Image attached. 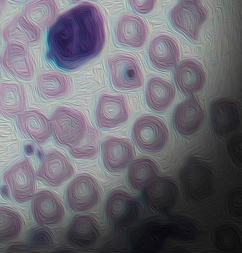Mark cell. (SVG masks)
<instances>
[{
	"label": "cell",
	"mask_w": 242,
	"mask_h": 253,
	"mask_svg": "<svg viewBox=\"0 0 242 253\" xmlns=\"http://www.w3.org/2000/svg\"><path fill=\"white\" fill-rule=\"evenodd\" d=\"M103 15L84 2L61 14L49 28L47 56L59 68L74 70L97 56L105 45Z\"/></svg>",
	"instance_id": "cell-1"
},
{
	"label": "cell",
	"mask_w": 242,
	"mask_h": 253,
	"mask_svg": "<svg viewBox=\"0 0 242 253\" xmlns=\"http://www.w3.org/2000/svg\"><path fill=\"white\" fill-rule=\"evenodd\" d=\"M50 121L56 143L69 149L77 147L88 131L85 116L75 109L58 107Z\"/></svg>",
	"instance_id": "cell-2"
},
{
	"label": "cell",
	"mask_w": 242,
	"mask_h": 253,
	"mask_svg": "<svg viewBox=\"0 0 242 253\" xmlns=\"http://www.w3.org/2000/svg\"><path fill=\"white\" fill-rule=\"evenodd\" d=\"M101 198L99 185L92 175L87 173L76 177L67 191L68 204L75 212H86L94 209Z\"/></svg>",
	"instance_id": "cell-3"
},
{
	"label": "cell",
	"mask_w": 242,
	"mask_h": 253,
	"mask_svg": "<svg viewBox=\"0 0 242 253\" xmlns=\"http://www.w3.org/2000/svg\"><path fill=\"white\" fill-rule=\"evenodd\" d=\"M108 64L113 86L120 90H130L140 87L143 74L136 58L132 55L119 53L110 57Z\"/></svg>",
	"instance_id": "cell-4"
},
{
	"label": "cell",
	"mask_w": 242,
	"mask_h": 253,
	"mask_svg": "<svg viewBox=\"0 0 242 253\" xmlns=\"http://www.w3.org/2000/svg\"><path fill=\"white\" fill-rule=\"evenodd\" d=\"M132 135L135 142L141 149L156 152L161 150L165 145L168 132L161 119L145 115L135 122Z\"/></svg>",
	"instance_id": "cell-5"
},
{
	"label": "cell",
	"mask_w": 242,
	"mask_h": 253,
	"mask_svg": "<svg viewBox=\"0 0 242 253\" xmlns=\"http://www.w3.org/2000/svg\"><path fill=\"white\" fill-rule=\"evenodd\" d=\"M4 179L17 202H27L35 196V172L28 159L23 160L8 169Z\"/></svg>",
	"instance_id": "cell-6"
},
{
	"label": "cell",
	"mask_w": 242,
	"mask_h": 253,
	"mask_svg": "<svg viewBox=\"0 0 242 253\" xmlns=\"http://www.w3.org/2000/svg\"><path fill=\"white\" fill-rule=\"evenodd\" d=\"M98 126L103 129L117 127L128 119L129 110L126 100L122 94L103 93L96 109Z\"/></svg>",
	"instance_id": "cell-7"
},
{
	"label": "cell",
	"mask_w": 242,
	"mask_h": 253,
	"mask_svg": "<svg viewBox=\"0 0 242 253\" xmlns=\"http://www.w3.org/2000/svg\"><path fill=\"white\" fill-rule=\"evenodd\" d=\"M0 63L7 72L19 79L29 81L33 77L34 64L27 46L23 42H7L1 54Z\"/></svg>",
	"instance_id": "cell-8"
},
{
	"label": "cell",
	"mask_w": 242,
	"mask_h": 253,
	"mask_svg": "<svg viewBox=\"0 0 242 253\" xmlns=\"http://www.w3.org/2000/svg\"><path fill=\"white\" fill-rule=\"evenodd\" d=\"M135 199L122 190L113 191L109 196L106 213L109 221L116 228L121 230L134 221L138 211Z\"/></svg>",
	"instance_id": "cell-9"
},
{
	"label": "cell",
	"mask_w": 242,
	"mask_h": 253,
	"mask_svg": "<svg viewBox=\"0 0 242 253\" xmlns=\"http://www.w3.org/2000/svg\"><path fill=\"white\" fill-rule=\"evenodd\" d=\"M170 18L176 28L193 40H196L205 19L206 13L197 2L182 1L172 9Z\"/></svg>",
	"instance_id": "cell-10"
},
{
	"label": "cell",
	"mask_w": 242,
	"mask_h": 253,
	"mask_svg": "<svg viewBox=\"0 0 242 253\" xmlns=\"http://www.w3.org/2000/svg\"><path fill=\"white\" fill-rule=\"evenodd\" d=\"M101 231L94 217L89 214L76 216L67 231L70 244L81 249H88L97 244L101 239Z\"/></svg>",
	"instance_id": "cell-11"
},
{
	"label": "cell",
	"mask_w": 242,
	"mask_h": 253,
	"mask_svg": "<svg viewBox=\"0 0 242 253\" xmlns=\"http://www.w3.org/2000/svg\"><path fill=\"white\" fill-rule=\"evenodd\" d=\"M33 211L41 225L54 226L61 223L65 216V210L59 198L47 190L39 192L33 202Z\"/></svg>",
	"instance_id": "cell-12"
},
{
	"label": "cell",
	"mask_w": 242,
	"mask_h": 253,
	"mask_svg": "<svg viewBox=\"0 0 242 253\" xmlns=\"http://www.w3.org/2000/svg\"><path fill=\"white\" fill-rule=\"evenodd\" d=\"M74 173L67 158L59 151H50L44 156L37 175L53 187L60 185Z\"/></svg>",
	"instance_id": "cell-13"
},
{
	"label": "cell",
	"mask_w": 242,
	"mask_h": 253,
	"mask_svg": "<svg viewBox=\"0 0 242 253\" xmlns=\"http://www.w3.org/2000/svg\"><path fill=\"white\" fill-rule=\"evenodd\" d=\"M102 157L106 169L113 172L125 169L134 156L131 143L122 138L111 137L102 144Z\"/></svg>",
	"instance_id": "cell-14"
},
{
	"label": "cell",
	"mask_w": 242,
	"mask_h": 253,
	"mask_svg": "<svg viewBox=\"0 0 242 253\" xmlns=\"http://www.w3.org/2000/svg\"><path fill=\"white\" fill-rule=\"evenodd\" d=\"M148 34L146 23L138 16L126 14L118 22L116 38L118 43L122 46L141 47L145 43Z\"/></svg>",
	"instance_id": "cell-15"
},
{
	"label": "cell",
	"mask_w": 242,
	"mask_h": 253,
	"mask_svg": "<svg viewBox=\"0 0 242 253\" xmlns=\"http://www.w3.org/2000/svg\"><path fill=\"white\" fill-rule=\"evenodd\" d=\"M204 112L195 97L190 98L177 107L174 117L175 126L185 135L196 133L202 126Z\"/></svg>",
	"instance_id": "cell-16"
},
{
	"label": "cell",
	"mask_w": 242,
	"mask_h": 253,
	"mask_svg": "<svg viewBox=\"0 0 242 253\" xmlns=\"http://www.w3.org/2000/svg\"><path fill=\"white\" fill-rule=\"evenodd\" d=\"M241 107L233 100H224L214 106L212 120L214 129L221 136H226L238 129L241 124Z\"/></svg>",
	"instance_id": "cell-17"
},
{
	"label": "cell",
	"mask_w": 242,
	"mask_h": 253,
	"mask_svg": "<svg viewBox=\"0 0 242 253\" xmlns=\"http://www.w3.org/2000/svg\"><path fill=\"white\" fill-rule=\"evenodd\" d=\"M149 55L153 64L161 69L174 67L179 59L178 45L171 37L162 35L155 38L150 44Z\"/></svg>",
	"instance_id": "cell-18"
},
{
	"label": "cell",
	"mask_w": 242,
	"mask_h": 253,
	"mask_svg": "<svg viewBox=\"0 0 242 253\" xmlns=\"http://www.w3.org/2000/svg\"><path fill=\"white\" fill-rule=\"evenodd\" d=\"M21 130L38 144L45 142L53 130L51 121L41 111L31 109L21 114L19 118Z\"/></svg>",
	"instance_id": "cell-19"
},
{
	"label": "cell",
	"mask_w": 242,
	"mask_h": 253,
	"mask_svg": "<svg viewBox=\"0 0 242 253\" xmlns=\"http://www.w3.org/2000/svg\"><path fill=\"white\" fill-rule=\"evenodd\" d=\"M177 84L185 93H195L203 87L206 79L204 72L197 62L193 60L183 61L175 73Z\"/></svg>",
	"instance_id": "cell-20"
},
{
	"label": "cell",
	"mask_w": 242,
	"mask_h": 253,
	"mask_svg": "<svg viewBox=\"0 0 242 253\" xmlns=\"http://www.w3.org/2000/svg\"><path fill=\"white\" fill-rule=\"evenodd\" d=\"M26 93L19 83L5 82L0 84V112L13 117L23 112L26 106Z\"/></svg>",
	"instance_id": "cell-21"
},
{
	"label": "cell",
	"mask_w": 242,
	"mask_h": 253,
	"mask_svg": "<svg viewBox=\"0 0 242 253\" xmlns=\"http://www.w3.org/2000/svg\"><path fill=\"white\" fill-rule=\"evenodd\" d=\"M2 36L7 43L19 41L28 44L37 43L40 39V29L19 14L4 28Z\"/></svg>",
	"instance_id": "cell-22"
},
{
	"label": "cell",
	"mask_w": 242,
	"mask_h": 253,
	"mask_svg": "<svg viewBox=\"0 0 242 253\" xmlns=\"http://www.w3.org/2000/svg\"><path fill=\"white\" fill-rule=\"evenodd\" d=\"M175 94L173 85L159 77H153L148 82L146 98L149 106L156 111H162L172 102Z\"/></svg>",
	"instance_id": "cell-23"
},
{
	"label": "cell",
	"mask_w": 242,
	"mask_h": 253,
	"mask_svg": "<svg viewBox=\"0 0 242 253\" xmlns=\"http://www.w3.org/2000/svg\"><path fill=\"white\" fill-rule=\"evenodd\" d=\"M57 12L55 0H34L26 5L22 14L29 22L44 29L51 24Z\"/></svg>",
	"instance_id": "cell-24"
},
{
	"label": "cell",
	"mask_w": 242,
	"mask_h": 253,
	"mask_svg": "<svg viewBox=\"0 0 242 253\" xmlns=\"http://www.w3.org/2000/svg\"><path fill=\"white\" fill-rule=\"evenodd\" d=\"M37 86L43 97L53 99L63 97L69 92L70 82L68 77L62 73L50 71L39 76Z\"/></svg>",
	"instance_id": "cell-25"
},
{
	"label": "cell",
	"mask_w": 242,
	"mask_h": 253,
	"mask_svg": "<svg viewBox=\"0 0 242 253\" xmlns=\"http://www.w3.org/2000/svg\"><path fill=\"white\" fill-rule=\"evenodd\" d=\"M156 165L151 160L145 158L137 159L132 163L129 169L130 184L139 190L156 176Z\"/></svg>",
	"instance_id": "cell-26"
},
{
	"label": "cell",
	"mask_w": 242,
	"mask_h": 253,
	"mask_svg": "<svg viewBox=\"0 0 242 253\" xmlns=\"http://www.w3.org/2000/svg\"><path fill=\"white\" fill-rule=\"evenodd\" d=\"M21 227L20 217L16 211L0 207V244L16 238L20 233Z\"/></svg>",
	"instance_id": "cell-27"
},
{
	"label": "cell",
	"mask_w": 242,
	"mask_h": 253,
	"mask_svg": "<svg viewBox=\"0 0 242 253\" xmlns=\"http://www.w3.org/2000/svg\"><path fill=\"white\" fill-rule=\"evenodd\" d=\"M71 155L75 158L90 159L95 157L98 152V135L96 130H88L80 144L69 149Z\"/></svg>",
	"instance_id": "cell-28"
},
{
	"label": "cell",
	"mask_w": 242,
	"mask_h": 253,
	"mask_svg": "<svg viewBox=\"0 0 242 253\" xmlns=\"http://www.w3.org/2000/svg\"><path fill=\"white\" fill-rule=\"evenodd\" d=\"M52 233L46 229H38L31 235V242L37 248H47L53 246L54 240Z\"/></svg>",
	"instance_id": "cell-29"
},
{
	"label": "cell",
	"mask_w": 242,
	"mask_h": 253,
	"mask_svg": "<svg viewBox=\"0 0 242 253\" xmlns=\"http://www.w3.org/2000/svg\"><path fill=\"white\" fill-rule=\"evenodd\" d=\"M157 0H129L131 7L140 14H147L154 8Z\"/></svg>",
	"instance_id": "cell-30"
},
{
	"label": "cell",
	"mask_w": 242,
	"mask_h": 253,
	"mask_svg": "<svg viewBox=\"0 0 242 253\" xmlns=\"http://www.w3.org/2000/svg\"><path fill=\"white\" fill-rule=\"evenodd\" d=\"M6 4V0H0V15L3 11Z\"/></svg>",
	"instance_id": "cell-31"
},
{
	"label": "cell",
	"mask_w": 242,
	"mask_h": 253,
	"mask_svg": "<svg viewBox=\"0 0 242 253\" xmlns=\"http://www.w3.org/2000/svg\"><path fill=\"white\" fill-rule=\"evenodd\" d=\"M199 0H181L182 1H192L197 2Z\"/></svg>",
	"instance_id": "cell-32"
},
{
	"label": "cell",
	"mask_w": 242,
	"mask_h": 253,
	"mask_svg": "<svg viewBox=\"0 0 242 253\" xmlns=\"http://www.w3.org/2000/svg\"><path fill=\"white\" fill-rule=\"evenodd\" d=\"M83 0H72V1L74 2H80V1H83Z\"/></svg>",
	"instance_id": "cell-33"
},
{
	"label": "cell",
	"mask_w": 242,
	"mask_h": 253,
	"mask_svg": "<svg viewBox=\"0 0 242 253\" xmlns=\"http://www.w3.org/2000/svg\"><path fill=\"white\" fill-rule=\"evenodd\" d=\"M12 0L16 1V2H21V1H23L26 0Z\"/></svg>",
	"instance_id": "cell-34"
}]
</instances>
